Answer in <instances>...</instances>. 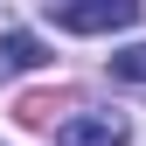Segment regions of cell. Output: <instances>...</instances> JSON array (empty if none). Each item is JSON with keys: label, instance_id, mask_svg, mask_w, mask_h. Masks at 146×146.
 <instances>
[{"label": "cell", "instance_id": "cell-1", "mask_svg": "<svg viewBox=\"0 0 146 146\" xmlns=\"http://www.w3.org/2000/svg\"><path fill=\"white\" fill-rule=\"evenodd\" d=\"M49 21L70 35H111L139 21V0H49Z\"/></svg>", "mask_w": 146, "mask_h": 146}, {"label": "cell", "instance_id": "cell-2", "mask_svg": "<svg viewBox=\"0 0 146 146\" xmlns=\"http://www.w3.org/2000/svg\"><path fill=\"white\" fill-rule=\"evenodd\" d=\"M125 139H132V125L118 111H84V118L56 125V146H125Z\"/></svg>", "mask_w": 146, "mask_h": 146}, {"label": "cell", "instance_id": "cell-3", "mask_svg": "<svg viewBox=\"0 0 146 146\" xmlns=\"http://www.w3.org/2000/svg\"><path fill=\"white\" fill-rule=\"evenodd\" d=\"M0 63H7V70H42V63H49V49L35 42L28 28H7V35H0Z\"/></svg>", "mask_w": 146, "mask_h": 146}, {"label": "cell", "instance_id": "cell-4", "mask_svg": "<svg viewBox=\"0 0 146 146\" xmlns=\"http://www.w3.org/2000/svg\"><path fill=\"white\" fill-rule=\"evenodd\" d=\"M49 111H63V98H49V90H35V98L14 104V118H21V125H49Z\"/></svg>", "mask_w": 146, "mask_h": 146}, {"label": "cell", "instance_id": "cell-5", "mask_svg": "<svg viewBox=\"0 0 146 146\" xmlns=\"http://www.w3.org/2000/svg\"><path fill=\"white\" fill-rule=\"evenodd\" d=\"M111 77H125V84H146V42L118 49V56H111Z\"/></svg>", "mask_w": 146, "mask_h": 146}]
</instances>
